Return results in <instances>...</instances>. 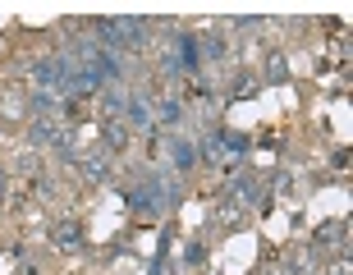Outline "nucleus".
I'll list each match as a JSON object with an SVG mask.
<instances>
[{"mask_svg": "<svg viewBox=\"0 0 353 275\" xmlns=\"http://www.w3.org/2000/svg\"><path fill=\"white\" fill-rule=\"evenodd\" d=\"M316 243H349V221H326L316 230Z\"/></svg>", "mask_w": 353, "mask_h": 275, "instance_id": "nucleus-11", "label": "nucleus"}, {"mask_svg": "<svg viewBox=\"0 0 353 275\" xmlns=\"http://www.w3.org/2000/svg\"><path fill=\"white\" fill-rule=\"evenodd\" d=\"M14 174H28V179H37V174H41V156H37V152H23V156L14 161Z\"/></svg>", "mask_w": 353, "mask_h": 275, "instance_id": "nucleus-15", "label": "nucleus"}, {"mask_svg": "<svg viewBox=\"0 0 353 275\" xmlns=\"http://www.w3.org/2000/svg\"><path fill=\"white\" fill-rule=\"evenodd\" d=\"M266 79H271V83H289V60H285V51H266Z\"/></svg>", "mask_w": 353, "mask_h": 275, "instance_id": "nucleus-12", "label": "nucleus"}, {"mask_svg": "<svg viewBox=\"0 0 353 275\" xmlns=\"http://www.w3.org/2000/svg\"><path fill=\"white\" fill-rule=\"evenodd\" d=\"M97 96H101V119H124V105H129V88L124 83H105Z\"/></svg>", "mask_w": 353, "mask_h": 275, "instance_id": "nucleus-5", "label": "nucleus"}, {"mask_svg": "<svg viewBox=\"0 0 353 275\" xmlns=\"http://www.w3.org/2000/svg\"><path fill=\"white\" fill-rule=\"evenodd\" d=\"M257 92H262V83L252 79V74H239L234 88H230V101H243V96H257Z\"/></svg>", "mask_w": 353, "mask_h": 275, "instance_id": "nucleus-13", "label": "nucleus"}, {"mask_svg": "<svg viewBox=\"0 0 353 275\" xmlns=\"http://www.w3.org/2000/svg\"><path fill=\"white\" fill-rule=\"evenodd\" d=\"M170 156H174V170L188 174L202 165V143L197 138H170Z\"/></svg>", "mask_w": 353, "mask_h": 275, "instance_id": "nucleus-4", "label": "nucleus"}, {"mask_svg": "<svg viewBox=\"0 0 353 275\" xmlns=\"http://www.w3.org/2000/svg\"><path fill=\"white\" fill-rule=\"evenodd\" d=\"M330 165H335V170H349V147H340V152H330Z\"/></svg>", "mask_w": 353, "mask_h": 275, "instance_id": "nucleus-20", "label": "nucleus"}, {"mask_svg": "<svg viewBox=\"0 0 353 275\" xmlns=\"http://www.w3.org/2000/svg\"><path fill=\"white\" fill-rule=\"evenodd\" d=\"M157 124H165V129H179V124H183V101H174V96H161V101H157Z\"/></svg>", "mask_w": 353, "mask_h": 275, "instance_id": "nucleus-9", "label": "nucleus"}, {"mask_svg": "<svg viewBox=\"0 0 353 275\" xmlns=\"http://www.w3.org/2000/svg\"><path fill=\"white\" fill-rule=\"evenodd\" d=\"M202 257H207V248H202V243H188V248H183V266H197Z\"/></svg>", "mask_w": 353, "mask_h": 275, "instance_id": "nucleus-18", "label": "nucleus"}, {"mask_svg": "<svg viewBox=\"0 0 353 275\" xmlns=\"http://www.w3.org/2000/svg\"><path fill=\"white\" fill-rule=\"evenodd\" d=\"M51 243H55V248H65V252H83V225L79 221H60L51 230Z\"/></svg>", "mask_w": 353, "mask_h": 275, "instance_id": "nucleus-6", "label": "nucleus"}, {"mask_svg": "<svg viewBox=\"0 0 353 275\" xmlns=\"http://www.w3.org/2000/svg\"><path fill=\"white\" fill-rule=\"evenodd\" d=\"M55 133H60V124H55V119H32V129H28V143H32V147H46V152H51Z\"/></svg>", "mask_w": 353, "mask_h": 275, "instance_id": "nucleus-10", "label": "nucleus"}, {"mask_svg": "<svg viewBox=\"0 0 353 275\" xmlns=\"http://www.w3.org/2000/svg\"><path fill=\"white\" fill-rule=\"evenodd\" d=\"M10 115H28L23 92H5V119H10Z\"/></svg>", "mask_w": 353, "mask_h": 275, "instance_id": "nucleus-17", "label": "nucleus"}, {"mask_svg": "<svg viewBox=\"0 0 353 275\" xmlns=\"http://www.w3.org/2000/svg\"><path fill=\"white\" fill-rule=\"evenodd\" d=\"M5 197H10V170L0 165V202H5Z\"/></svg>", "mask_w": 353, "mask_h": 275, "instance_id": "nucleus-22", "label": "nucleus"}, {"mask_svg": "<svg viewBox=\"0 0 353 275\" xmlns=\"http://www.w3.org/2000/svg\"><path fill=\"white\" fill-rule=\"evenodd\" d=\"M51 152H55V161H79V138H74V129H69V124H60Z\"/></svg>", "mask_w": 353, "mask_h": 275, "instance_id": "nucleus-8", "label": "nucleus"}, {"mask_svg": "<svg viewBox=\"0 0 353 275\" xmlns=\"http://www.w3.org/2000/svg\"><path fill=\"white\" fill-rule=\"evenodd\" d=\"M101 147L110 152V156L129 147V129H124V119H101Z\"/></svg>", "mask_w": 353, "mask_h": 275, "instance_id": "nucleus-7", "label": "nucleus"}, {"mask_svg": "<svg viewBox=\"0 0 353 275\" xmlns=\"http://www.w3.org/2000/svg\"><path fill=\"white\" fill-rule=\"evenodd\" d=\"M202 55H207V60H225V55H230V46H225L221 32H211V37L202 41Z\"/></svg>", "mask_w": 353, "mask_h": 275, "instance_id": "nucleus-16", "label": "nucleus"}, {"mask_svg": "<svg viewBox=\"0 0 353 275\" xmlns=\"http://www.w3.org/2000/svg\"><path fill=\"white\" fill-rule=\"evenodd\" d=\"M32 197H37V202H51V197H60V183H55L51 174H37V179H32Z\"/></svg>", "mask_w": 353, "mask_h": 275, "instance_id": "nucleus-14", "label": "nucleus"}, {"mask_svg": "<svg viewBox=\"0 0 353 275\" xmlns=\"http://www.w3.org/2000/svg\"><path fill=\"white\" fill-rule=\"evenodd\" d=\"M124 129H157V96L152 92H129V105H124Z\"/></svg>", "mask_w": 353, "mask_h": 275, "instance_id": "nucleus-1", "label": "nucleus"}, {"mask_svg": "<svg viewBox=\"0 0 353 275\" xmlns=\"http://www.w3.org/2000/svg\"><path fill=\"white\" fill-rule=\"evenodd\" d=\"M275 193H294V174H275Z\"/></svg>", "mask_w": 353, "mask_h": 275, "instance_id": "nucleus-21", "label": "nucleus"}, {"mask_svg": "<svg viewBox=\"0 0 353 275\" xmlns=\"http://www.w3.org/2000/svg\"><path fill=\"white\" fill-rule=\"evenodd\" d=\"M170 51H174V60H179V74H197V65H202V41H197L193 32H174Z\"/></svg>", "mask_w": 353, "mask_h": 275, "instance_id": "nucleus-3", "label": "nucleus"}, {"mask_svg": "<svg viewBox=\"0 0 353 275\" xmlns=\"http://www.w3.org/2000/svg\"><path fill=\"white\" fill-rule=\"evenodd\" d=\"M188 96H197V101H207V96H211V83H207V79H193V88H188Z\"/></svg>", "mask_w": 353, "mask_h": 275, "instance_id": "nucleus-19", "label": "nucleus"}, {"mask_svg": "<svg viewBox=\"0 0 353 275\" xmlns=\"http://www.w3.org/2000/svg\"><path fill=\"white\" fill-rule=\"evenodd\" d=\"M110 165H115V156H110L105 147H88V152H79L83 183H110Z\"/></svg>", "mask_w": 353, "mask_h": 275, "instance_id": "nucleus-2", "label": "nucleus"}]
</instances>
